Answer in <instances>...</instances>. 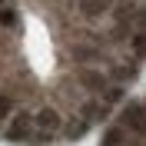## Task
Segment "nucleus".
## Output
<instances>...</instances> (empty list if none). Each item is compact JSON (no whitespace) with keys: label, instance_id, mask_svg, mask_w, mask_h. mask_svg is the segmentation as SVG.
<instances>
[{"label":"nucleus","instance_id":"f257e3e1","mask_svg":"<svg viewBox=\"0 0 146 146\" xmlns=\"http://www.w3.org/2000/svg\"><path fill=\"white\" fill-rule=\"evenodd\" d=\"M73 76H76V86H80L83 93H90V96H100L110 86V73L103 70V66H76Z\"/></svg>","mask_w":146,"mask_h":146},{"label":"nucleus","instance_id":"f03ea898","mask_svg":"<svg viewBox=\"0 0 146 146\" xmlns=\"http://www.w3.org/2000/svg\"><path fill=\"white\" fill-rule=\"evenodd\" d=\"M60 126H63V113L56 106H36L33 110V129L36 133H46V136H53V133H60Z\"/></svg>","mask_w":146,"mask_h":146},{"label":"nucleus","instance_id":"7ed1b4c3","mask_svg":"<svg viewBox=\"0 0 146 146\" xmlns=\"http://www.w3.org/2000/svg\"><path fill=\"white\" fill-rule=\"evenodd\" d=\"M143 119H146V110L139 100H126L123 113H119V126L126 129L129 136H143Z\"/></svg>","mask_w":146,"mask_h":146},{"label":"nucleus","instance_id":"20e7f679","mask_svg":"<svg viewBox=\"0 0 146 146\" xmlns=\"http://www.w3.org/2000/svg\"><path fill=\"white\" fill-rule=\"evenodd\" d=\"M30 133H33V113L30 110H20V116H13L7 123V133L3 136L10 143H30Z\"/></svg>","mask_w":146,"mask_h":146},{"label":"nucleus","instance_id":"39448f33","mask_svg":"<svg viewBox=\"0 0 146 146\" xmlns=\"http://www.w3.org/2000/svg\"><path fill=\"white\" fill-rule=\"evenodd\" d=\"M70 60L76 66H100V63H106L103 50H100V46H90V43H76L70 50Z\"/></svg>","mask_w":146,"mask_h":146},{"label":"nucleus","instance_id":"423d86ee","mask_svg":"<svg viewBox=\"0 0 146 146\" xmlns=\"http://www.w3.org/2000/svg\"><path fill=\"white\" fill-rule=\"evenodd\" d=\"M106 73H110V83H116V86H129V83L139 76V60L129 56V63H116L113 70H106Z\"/></svg>","mask_w":146,"mask_h":146},{"label":"nucleus","instance_id":"0eeeda50","mask_svg":"<svg viewBox=\"0 0 146 146\" xmlns=\"http://www.w3.org/2000/svg\"><path fill=\"white\" fill-rule=\"evenodd\" d=\"M113 3H116V0H76L83 20H100V17H106L110 10H113Z\"/></svg>","mask_w":146,"mask_h":146},{"label":"nucleus","instance_id":"6e6552de","mask_svg":"<svg viewBox=\"0 0 146 146\" xmlns=\"http://www.w3.org/2000/svg\"><path fill=\"white\" fill-rule=\"evenodd\" d=\"M126 139H129V133H126V129H123V126L116 123V126H110L106 133H103L100 146H126Z\"/></svg>","mask_w":146,"mask_h":146},{"label":"nucleus","instance_id":"1a4fd4ad","mask_svg":"<svg viewBox=\"0 0 146 146\" xmlns=\"http://www.w3.org/2000/svg\"><path fill=\"white\" fill-rule=\"evenodd\" d=\"M86 126H90V123H86V119H76V123H73V119H70V123H66V119H63V126H60V133H66V139H80L83 136V129H86Z\"/></svg>","mask_w":146,"mask_h":146},{"label":"nucleus","instance_id":"9d476101","mask_svg":"<svg viewBox=\"0 0 146 146\" xmlns=\"http://www.w3.org/2000/svg\"><path fill=\"white\" fill-rule=\"evenodd\" d=\"M17 23H20V13H17V10L0 7V27H3V30H17Z\"/></svg>","mask_w":146,"mask_h":146},{"label":"nucleus","instance_id":"9b49d317","mask_svg":"<svg viewBox=\"0 0 146 146\" xmlns=\"http://www.w3.org/2000/svg\"><path fill=\"white\" fill-rule=\"evenodd\" d=\"M13 96H7V93H0V123H7L10 119V113H13Z\"/></svg>","mask_w":146,"mask_h":146},{"label":"nucleus","instance_id":"f8f14e48","mask_svg":"<svg viewBox=\"0 0 146 146\" xmlns=\"http://www.w3.org/2000/svg\"><path fill=\"white\" fill-rule=\"evenodd\" d=\"M0 7H3V0H0Z\"/></svg>","mask_w":146,"mask_h":146}]
</instances>
